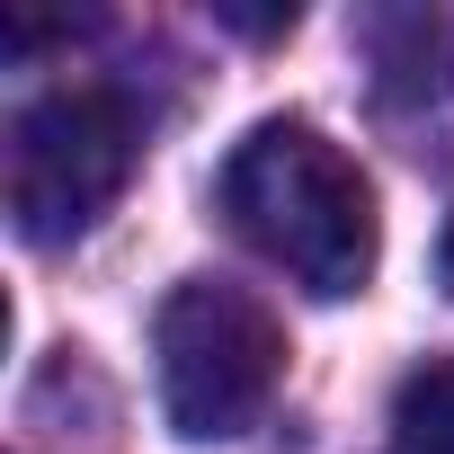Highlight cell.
I'll return each mask as SVG.
<instances>
[{"label":"cell","mask_w":454,"mask_h":454,"mask_svg":"<svg viewBox=\"0 0 454 454\" xmlns=\"http://www.w3.org/2000/svg\"><path fill=\"white\" fill-rule=\"evenodd\" d=\"M223 214L232 232L286 268L303 294L321 303H348L374 286V259H383V223H374V187L365 169L303 116H268L232 143L223 160Z\"/></svg>","instance_id":"cell-1"},{"label":"cell","mask_w":454,"mask_h":454,"mask_svg":"<svg viewBox=\"0 0 454 454\" xmlns=\"http://www.w3.org/2000/svg\"><path fill=\"white\" fill-rule=\"evenodd\" d=\"M445 286H454V223H445Z\"/></svg>","instance_id":"cell-5"},{"label":"cell","mask_w":454,"mask_h":454,"mask_svg":"<svg viewBox=\"0 0 454 454\" xmlns=\"http://www.w3.org/2000/svg\"><path fill=\"white\" fill-rule=\"evenodd\" d=\"M392 436H401V454H454V356H427L401 374Z\"/></svg>","instance_id":"cell-4"},{"label":"cell","mask_w":454,"mask_h":454,"mask_svg":"<svg viewBox=\"0 0 454 454\" xmlns=\"http://www.w3.org/2000/svg\"><path fill=\"white\" fill-rule=\"evenodd\" d=\"M152 365H160L169 427L187 445H223L277 401L286 330L259 294L223 286V277H187V286H169V303L152 321Z\"/></svg>","instance_id":"cell-2"},{"label":"cell","mask_w":454,"mask_h":454,"mask_svg":"<svg viewBox=\"0 0 454 454\" xmlns=\"http://www.w3.org/2000/svg\"><path fill=\"white\" fill-rule=\"evenodd\" d=\"M134 160H143V125H134L125 90H98V81L45 90L10 125V223H19V241L27 250L81 241L125 196Z\"/></svg>","instance_id":"cell-3"}]
</instances>
